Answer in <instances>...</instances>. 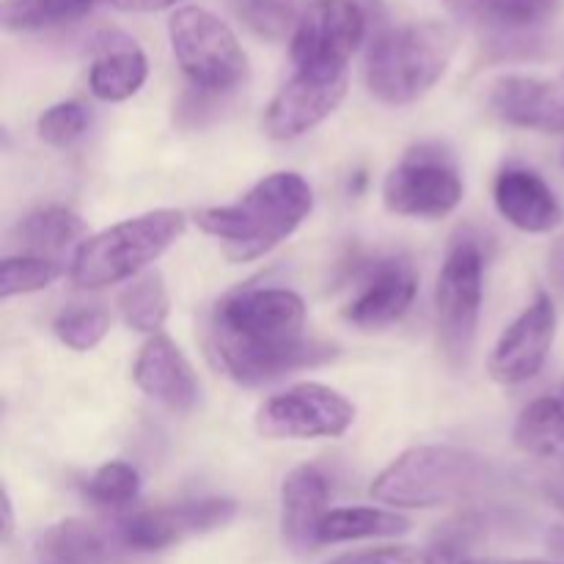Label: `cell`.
I'll use <instances>...</instances> for the list:
<instances>
[{
  "mask_svg": "<svg viewBox=\"0 0 564 564\" xmlns=\"http://www.w3.org/2000/svg\"><path fill=\"white\" fill-rule=\"evenodd\" d=\"M105 3H110L119 11H138V14H143V11L171 9V6H180L182 0H105Z\"/></svg>",
  "mask_w": 564,
  "mask_h": 564,
  "instance_id": "cell-35",
  "label": "cell"
},
{
  "mask_svg": "<svg viewBox=\"0 0 564 564\" xmlns=\"http://www.w3.org/2000/svg\"><path fill=\"white\" fill-rule=\"evenodd\" d=\"M169 39L193 91L224 97L248 75V58L235 31L202 6H182L169 20Z\"/></svg>",
  "mask_w": 564,
  "mask_h": 564,
  "instance_id": "cell-6",
  "label": "cell"
},
{
  "mask_svg": "<svg viewBox=\"0 0 564 564\" xmlns=\"http://www.w3.org/2000/svg\"><path fill=\"white\" fill-rule=\"evenodd\" d=\"M328 479L319 468L297 466L281 485V532L297 551L317 545V529L328 516Z\"/></svg>",
  "mask_w": 564,
  "mask_h": 564,
  "instance_id": "cell-20",
  "label": "cell"
},
{
  "mask_svg": "<svg viewBox=\"0 0 564 564\" xmlns=\"http://www.w3.org/2000/svg\"><path fill=\"white\" fill-rule=\"evenodd\" d=\"M485 292V253L474 235H457L449 246L435 286L438 341L452 367H463L477 339Z\"/></svg>",
  "mask_w": 564,
  "mask_h": 564,
  "instance_id": "cell-7",
  "label": "cell"
},
{
  "mask_svg": "<svg viewBox=\"0 0 564 564\" xmlns=\"http://www.w3.org/2000/svg\"><path fill=\"white\" fill-rule=\"evenodd\" d=\"M369 31V11L361 0H312L292 31L295 69H347Z\"/></svg>",
  "mask_w": 564,
  "mask_h": 564,
  "instance_id": "cell-9",
  "label": "cell"
},
{
  "mask_svg": "<svg viewBox=\"0 0 564 564\" xmlns=\"http://www.w3.org/2000/svg\"><path fill=\"white\" fill-rule=\"evenodd\" d=\"M490 479L485 457L457 446H413L372 482V499L405 510L455 505L482 490Z\"/></svg>",
  "mask_w": 564,
  "mask_h": 564,
  "instance_id": "cell-4",
  "label": "cell"
},
{
  "mask_svg": "<svg viewBox=\"0 0 564 564\" xmlns=\"http://www.w3.org/2000/svg\"><path fill=\"white\" fill-rule=\"evenodd\" d=\"M562 165H564V152H562Z\"/></svg>",
  "mask_w": 564,
  "mask_h": 564,
  "instance_id": "cell-39",
  "label": "cell"
},
{
  "mask_svg": "<svg viewBox=\"0 0 564 564\" xmlns=\"http://www.w3.org/2000/svg\"><path fill=\"white\" fill-rule=\"evenodd\" d=\"M61 275L58 262L47 257H33V253H17L0 262V297L9 301L14 295L47 290Z\"/></svg>",
  "mask_w": 564,
  "mask_h": 564,
  "instance_id": "cell-27",
  "label": "cell"
},
{
  "mask_svg": "<svg viewBox=\"0 0 564 564\" xmlns=\"http://www.w3.org/2000/svg\"><path fill=\"white\" fill-rule=\"evenodd\" d=\"M457 53V31L446 22L424 20L386 28L367 53V88L386 105L422 99L449 69Z\"/></svg>",
  "mask_w": 564,
  "mask_h": 564,
  "instance_id": "cell-3",
  "label": "cell"
},
{
  "mask_svg": "<svg viewBox=\"0 0 564 564\" xmlns=\"http://www.w3.org/2000/svg\"><path fill=\"white\" fill-rule=\"evenodd\" d=\"M235 516L237 507L229 499L185 501V505L158 507V510L127 516L124 521L116 523V538H119L121 549L163 551L180 540L226 527Z\"/></svg>",
  "mask_w": 564,
  "mask_h": 564,
  "instance_id": "cell-12",
  "label": "cell"
},
{
  "mask_svg": "<svg viewBox=\"0 0 564 564\" xmlns=\"http://www.w3.org/2000/svg\"><path fill=\"white\" fill-rule=\"evenodd\" d=\"M356 422L347 397L323 383H297L273 394L257 413L264 438H339Z\"/></svg>",
  "mask_w": 564,
  "mask_h": 564,
  "instance_id": "cell-10",
  "label": "cell"
},
{
  "mask_svg": "<svg viewBox=\"0 0 564 564\" xmlns=\"http://www.w3.org/2000/svg\"><path fill=\"white\" fill-rule=\"evenodd\" d=\"M138 389L171 411H191L198 402V380L180 347L169 336L154 334L138 352L132 369Z\"/></svg>",
  "mask_w": 564,
  "mask_h": 564,
  "instance_id": "cell-18",
  "label": "cell"
},
{
  "mask_svg": "<svg viewBox=\"0 0 564 564\" xmlns=\"http://www.w3.org/2000/svg\"><path fill=\"white\" fill-rule=\"evenodd\" d=\"M510 564H556V562H543V560H521V562H510Z\"/></svg>",
  "mask_w": 564,
  "mask_h": 564,
  "instance_id": "cell-38",
  "label": "cell"
},
{
  "mask_svg": "<svg viewBox=\"0 0 564 564\" xmlns=\"http://www.w3.org/2000/svg\"><path fill=\"white\" fill-rule=\"evenodd\" d=\"M88 124H91L88 105L77 102V99H66V102L53 105V108L39 116V138L50 147L66 149L86 135Z\"/></svg>",
  "mask_w": 564,
  "mask_h": 564,
  "instance_id": "cell-29",
  "label": "cell"
},
{
  "mask_svg": "<svg viewBox=\"0 0 564 564\" xmlns=\"http://www.w3.org/2000/svg\"><path fill=\"white\" fill-rule=\"evenodd\" d=\"M306 306L281 286H253L226 295L209 325V356L242 386H259L336 356L334 347L303 336Z\"/></svg>",
  "mask_w": 564,
  "mask_h": 564,
  "instance_id": "cell-1",
  "label": "cell"
},
{
  "mask_svg": "<svg viewBox=\"0 0 564 564\" xmlns=\"http://www.w3.org/2000/svg\"><path fill=\"white\" fill-rule=\"evenodd\" d=\"M303 9L301 0H246V20L257 33L268 39H281L295 31Z\"/></svg>",
  "mask_w": 564,
  "mask_h": 564,
  "instance_id": "cell-31",
  "label": "cell"
},
{
  "mask_svg": "<svg viewBox=\"0 0 564 564\" xmlns=\"http://www.w3.org/2000/svg\"><path fill=\"white\" fill-rule=\"evenodd\" d=\"M185 231L180 209H152L88 237L75 253L72 281L83 290H102L135 279L143 268L163 257Z\"/></svg>",
  "mask_w": 564,
  "mask_h": 564,
  "instance_id": "cell-5",
  "label": "cell"
},
{
  "mask_svg": "<svg viewBox=\"0 0 564 564\" xmlns=\"http://www.w3.org/2000/svg\"><path fill=\"white\" fill-rule=\"evenodd\" d=\"M416 292L419 275L408 259H380L364 275L361 290L347 303L345 317L364 330L386 328V325H394L397 319L405 317Z\"/></svg>",
  "mask_w": 564,
  "mask_h": 564,
  "instance_id": "cell-14",
  "label": "cell"
},
{
  "mask_svg": "<svg viewBox=\"0 0 564 564\" xmlns=\"http://www.w3.org/2000/svg\"><path fill=\"white\" fill-rule=\"evenodd\" d=\"M314 207V193L301 174L264 176L242 198L196 215L198 229L220 242L231 262H251L284 242Z\"/></svg>",
  "mask_w": 564,
  "mask_h": 564,
  "instance_id": "cell-2",
  "label": "cell"
},
{
  "mask_svg": "<svg viewBox=\"0 0 564 564\" xmlns=\"http://www.w3.org/2000/svg\"><path fill=\"white\" fill-rule=\"evenodd\" d=\"M471 532L474 529L468 527V521L460 523H449V529L435 538L433 549L427 551L430 562L433 564H490V562H479L468 554V543H471Z\"/></svg>",
  "mask_w": 564,
  "mask_h": 564,
  "instance_id": "cell-32",
  "label": "cell"
},
{
  "mask_svg": "<svg viewBox=\"0 0 564 564\" xmlns=\"http://www.w3.org/2000/svg\"><path fill=\"white\" fill-rule=\"evenodd\" d=\"M149 75V61L141 44L121 31H105L97 39V53L88 69V88L102 102H121L141 91Z\"/></svg>",
  "mask_w": 564,
  "mask_h": 564,
  "instance_id": "cell-19",
  "label": "cell"
},
{
  "mask_svg": "<svg viewBox=\"0 0 564 564\" xmlns=\"http://www.w3.org/2000/svg\"><path fill=\"white\" fill-rule=\"evenodd\" d=\"M83 231H86V224L77 213L66 207H44L25 215L11 229V242L20 248V253L47 257L75 242Z\"/></svg>",
  "mask_w": 564,
  "mask_h": 564,
  "instance_id": "cell-24",
  "label": "cell"
},
{
  "mask_svg": "<svg viewBox=\"0 0 564 564\" xmlns=\"http://www.w3.org/2000/svg\"><path fill=\"white\" fill-rule=\"evenodd\" d=\"M556 334V306L551 295L540 292L521 312V317L501 334L490 352V378L501 386H521L532 380L549 361Z\"/></svg>",
  "mask_w": 564,
  "mask_h": 564,
  "instance_id": "cell-13",
  "label": "cell"
},
{
  "mask_svg": "<svg viewBox=\"0 0 564 564\" xmlns=\"http://www.w3.org/2000/svg\"><path fill=\"white\" fill-rule=\"evenodd\" d=\"M411 529V521L380 507H341L330 510L317 529V545L356 543V540L400 538Z\"/></svg>",
  "mask_w": 564,
  "mask_h": 564,
  "instance_id": "cell-23",
  "label": "cell"
},
{
  "mask_svg": "<svg viewBox=\"0 0 564 564\" xmlns=\"http://www.w3.org/2000/svg\"><path fill=\"white\" fill-rule=\"evenodd\" d=\"M516 446L540 460H564V383L521 413L516 424Z\"/></svg>",
  "mask_w": 564,
  "mask_h": 564,
  "instance_id": "cell-22",
  "label": "cell"
},
{
  "mask_svg": "<svg viewBox=\"0 0 564 564\" xmlns=\"http://www.w3.org/2000/svg\"><path fill=\"white\" fill-rule=\"evenodd\" d=\"M554 273L564 281V242L556 248V253H554Z\"/></svg>",
  "mask_w": 564,
  "mask_h": 564,
  "instance_id": "cell-37",
  "label": "cell"
},
{
  "mask_svg": "<svg viewBox=\"0 0 564 564\" xmlns=\"http://www.w3.org/2000/svg\"><path fill=\"white\" fill-rule=\"evenodd\" d=\"M549 466L538 474V490L554 510L564 516V460H545Z\"/></svg>",
  "mask_w": 564,
  "mask_h": 564,
  "instance_id": "cell-34",
  "label": "cell"
},
{
  "mask_svg": "<svg viewBox=\"0 0 564 564\" xmlns=\"http://www.w3.org/2000/svg\"><path fill=\"white\" fill-rule=\"evenodd\" d=\"M494 202L516 229L529 235H549L562 224L560 198L543 176L523 165H507L496 176Z\"/></svg>",
  "mask_w": 564,
  "mask_h": 564,
  "instance_id": "cell-17",
  "label": "cell"
},
{
  "mask_svg": "<svg viewBox=\"0 0 564 564\" xmlns=\"http://www.w3.org/2000/svg\"><path fill=\"white\" fill-rule=\"evenodd\" d=\"M97 0H3L0 22L6 31H42L88 14Z\"/></svg>",
  "mask_w": 564,
  "mask_h": 564,
  "instance_id": "cell-26",
  "label": "cell"
},
{
  "mask_svg": "<svg viewBox=\"0 0 564 564\" xmlns=\"http://www.w3.org/2000/svg\"><path fill=\"white\" fill-rule=\"evenodd\" d=\"M141 490V477L124 460H110L91 474L86 485V496L99 507H124L135 501Z\"/></svg>",
  "mask_w": 564,
  "mask_h": 564,
  "instance_id": "cell-28",
  "label": "cell"
},
{
  "mask_svg": "<svg viewBox=\"0 0 564 564\" xmlns=\"http://www.w3.org/2000/svg\"><path fill=\"white\" fill-rule=\"evenodd\" d=\"M347 69H295L275 91L264 113V130L275 141H292L328 119L347 94Z\"/></svg>",
  "mask_w": 564,
  "mask_h": 564,
  "instance_id": "cell-11",
  "label": "cell"
},
{
  "mask_svg": "<svg viewBox=\"0 0 564 564\" xmlns=\"http://www.w3.org/2000/svg\"><path fill=\"white\" fill-rule=\"evenodd\" d=\"M452 14L488 33L501 50L529 47L534 33L556 14L560 0H446Z\"/></svg>",
  "mask_w": 564,
  "mask_h": 564,
  "instance_id": "cell-16",
  "label": "cell"
},
{
  "mask_svg": "<svg viewBox=\"0 0 564 564\" xmlns=\"http://www.w3.org/2000/svg\"><path fill=\"white\" fill-rule=\"evenodd\" d=\"M119 549L116 529L108 532L80 518L55 523L36 540V556L42 564H110Z\"/></svg>",
  "mask_w": 564,
  "mask_h": 564,
  "instance_id": "cell-21",
  "label": "cell"
},
{
  "mask_svg": "<svg viewBox=\"0 0 564 564\" xmlns=\"http://www.w3.org/2000/svg\"><path fill=\"white\" fill-rule=\"evenodd\" d=\"M0 510H3V543H9L11 532H14V510H11L9 490H3V505H0Z\"/></svg>",
  "mask_w": 564,
  "mask_h": 564,
  "instance_id": "cell-36",
  "label": "cell"
},
{
  "mask_svg": "<svg viewBox=\"0 0 564 564\" xmlns=\"http://www.w3.org/2000/svg\"><path fill=\"white\" fill-rule=\"evenodd\" d=\"M328 564H433L427 551H419L413 545H383V549L352 551L341 554Z\"/></svg>",
  "mask_w": 564,
  "mask_h": 564,
  "instance_id": "cell-33",
  "label": "cell"
},
{
  "mask_svg": "<svg viewBox=\"0 0 564 564\" xmlns=\"http://www.w3.org/2000/svg\"><path fill=\"white\" fill-rule=\"evenodd\" d=\"M386 209L402 218H444L463 202V176L449 149L419 143L383 182Z\"/></svg>",
  "mask_w": 564,
  "mask_h": 564,
  "instance_id": "cell-8",
  "label": "cell"
},
{
  "mask_svg": "<svg viewBox=\"0 0 564 564\" xmlns=\"http://www.w3.org/2000/svg\"><path fill=\"white\" fill-rule=\"evenodd\" d=\"M55 336L64 341L69 350L88 352L105 339L110 328V317L102 308H72L55 319Z\"/></svg>",
  "mask_w": 564,
  "mask_h": 564,
  "instance_id": "cell-30",
  "label": "cell"
},
{
  "mask_svg": "<svg viewBox=\"0 0 564 564\" xmlns=\"http://www.w3.org/2000/svg\"><path fill=\"white\" fill-rule=\"evenodd\" d=\"M119 308L130 328L141 334H158L169 317V290H165L163 275L149 270L132 279V284L121 292Z\"/></svg>",
  "mask_w": 564,
  "mask_h": 564,
  "instance_id": "cell-25",
  "label": "cell"
},
{
  "mask_svg": "<svg viewBox=\"0 0 564 564\" xmlns=\"http://www.w3.org/2000/svg\"><path fill=\"white\" fill-rule=\"evenodd\" d=\"M488 105L512 127L564 132V72L551 80L529 75L501 77L490 88Z\"/></svg>",
  "mask_w": 564,
  "mask_h": 564,
  "instance_id": "cell-15",
  "label": "cell"
}]
</instances>
